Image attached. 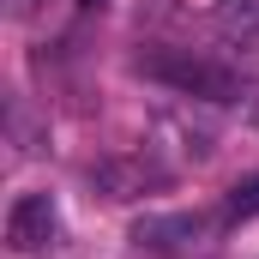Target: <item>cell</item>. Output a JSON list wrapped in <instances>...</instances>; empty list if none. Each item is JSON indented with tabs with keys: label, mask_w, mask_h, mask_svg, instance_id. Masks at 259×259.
<instances>
[{
	"label": "cell",
	"mask_w": 259,
	"mask_h": 259,
	"mask_svg": "<svg viewBox=\"0 0 259 259\" xmlns=\"http://www.w3.org/2000/svg\"><path fill=\"white\" fill-rule=\"evenodd\" d=\"M55 235V199L49 193H18L6 211V247L12 253H36Z\"/></svg>",
	"instance_id": "7a4b0ae2"
},
{
	"label": "cell",
	"mask_w": 259,
	"mask_h": 259,
	"mask_svg": "<svg viewBox=\"0 0 259 259\" xmlns=\"http://www.w3.org/2000/svg\"><path fill=\"white\" fill-rule=\"evenodd\" d=\"M199 229H205V217H187V211H181V217H145V223H133V241H139V247H175V241H187V235H199Z\"/></svg>",
	"instance_id": "277c9868"
},
{
	"label": "cell",
	"mask_w": 259,
	"mask_h": 259,
	"mask_svg": "<svg viewBox=\"0 0 259 259\" xmlns=\"http://www.w3.org/2000/svg\"><path fill=\"white\" fill-rule=\"evenodd\" d=\"M157 181H163V169H151L145 157H109V163L91 169V187L103 199H139L145 187H157Z\"/></svg>",
	"instance_id": "3957f363"
},
{
	"label": "cell",
	"mask_w": 259,
	"mask_h": 259,
	"mask_svg": "<svg viewBox=\"0 0 259 259\" xmlns=\"http://www.w3.org/2000/svg\"><path fill=\"white\" fill-rule=\"evenodd\" d=\"M229 217H259V175L229 187Z\"/></svg>",
	"instance_id": "8992f818"
},
{
	"label": "cell",
	"mask_w": 259,
	"mask_h": 259,
	"mask_svg": "<svg viewBox=\"0 0 259 259\" xmlns=\"http://www.w3.org/2000/svg\"><path fill=\"white\" fill-rule=\"evenodd\" d=\"M133 72H145V78H157V84H169L181 97H199V103H235L241 97L229 66L205 61V55H187V49H139Z\"/></svg>",
	"instance_id": "6da1fadb"
},
{
	"label": "cell",
	"mask_w": 259,
	"mask_h": 259,
	"mask_svg": "<svg viewBox=\"0 0 259 259\" xmlns=\"http://www.w3.org/2000/svg\"><path fill=\"white\" fill-rule=\"evenodd\" d=\"M217 30L223 36H253L259 30V0H217Z\"/></svg>",
	"instance_id": "5b68a950"
},
{
	"label": "cell",
	"mask_w": 259,
	"mask_h": 259,
	"mask_svg": "<svg viewBox=\"0 0 259 259\" xmlns=\"http://www.w3.org/2000/svg\"><path fill=\"white\" fill-rule=\"evenodd\" d=\"M84 6H103V0H84Z\"/></svg>",
	"instance_id": "52a82bcc"
}]
</instances>
